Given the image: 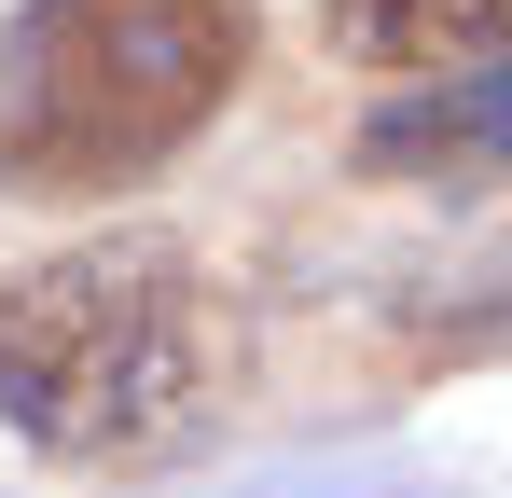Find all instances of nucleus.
I'll list each match as a JSON object with an SVG mask.
<instances>
[{
    "mask_svg": "<svg viewBox=\"0 0 512 498\" xmlns=\"http://www.w3.org/2000/svg\"><path fill=\"white\" fill-rule=\"evenodd\" d=\"M208 388V291L180 236H84L0 277V415L42 457H139Z\"/></svg>",
    "mask_w": 512,
    "mask_h": 498,
    "instance_id": "2",
    "label": "nucleus"
},
{
    "mask_svg": "<svg viewBox=\"0 0 512 498\" xmlns=\"http://www.w3.org/2000/svg\"><path fill=\"white\" fill-rule=\"evenodd\" d=\"M319 42H333L346 70L429 97V83L512 70V0H319Z\"/></svg>",
    "mask_w": 512,
    "mask_h": 498,
    "instance_id": "3",
    "label": "nucleus"
},
{
    "mask_svg": "<svg viewBox=\"0 0 512 498\" xmlns=\"http://www.w3.org/2000/svg\"><path fill=\"white\" fill-rule=\"evenodd\" d=\"M374 166H512V70L429 83V97H388L374 111Z\"/></svg>",
    "mask_w": 512,
    "mask_h": 498,
    "instance_id": "4",
    "label": "nucleus"
},
{
    "mask_svg": "<svg viewBox=\"0 0 512 498\" xmlns=\"http://www.w3.org/2000/svg\"><path fill=\"white\" fill-rule=\"evenodd\" d=\"M250 70V0H28L0 28V180L111 194Z\"/></svg>",
    "mask_w": 512,
    "mask_h": 498,
    "instance_id": "1",
    "label": "nucleus"
}]
</instances>
